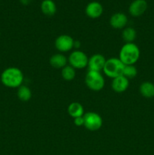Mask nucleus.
<instances>
[{
  "instance_id": "1",
  "label": "nucleus",
  "mask_w": 154,
  "mask_h": 155,
  "mask_svg": "<svg viewBox=\"0 0 154 155\" xmlns=\"http://www.w3.org/2000/svg\"><path fill=\"white\" fill-rule=\"evenodd\" d=\"M24 76L22 71L16 67H9L2 72L1 82L5 86L18 89L23 85Z\"/></svg>"
},
{
  "instance_id": "2",
  "label": "nucleus",
  "mask_w": 154,
  "mask_h": 155,
  "mask_svg": "<svg viewBox=\"0 0 154 155\" xmlns=\"http://www.w3.org/2000/svg\"><path fill=\"white\" fill-rule=\"evenodd\" d=\"M140 51L134 42L125 43L119 51V58L125 65H134L139 60Z\"/></svg>"
},
{
  "instance_id": "3",
  "label": "nucleus",
  "mask_w": 154,
  "mask_h": 155,
  "mask_svg": "<svg viewBox=\"0 0 154 155\" xmlns=\"http://www.w3.org/2000/svg\"><path fill=\"white\" fill-rule=\"evenodd\" d=\"M124 68L125 64L119 58H110L107 59L102 71L107 77L114 79L122 75Z\"/></svg>"
},
{
  "instance_id": "4",
  "label": "nucleus",
  "mask_w": 154,
  "mask_h": 155,
  "mask_svg": "<svg viewBox=\"0 0 154 155\" xmlns=\"http://www.w3.org/2000/svg\"><path fill=\"white\" fill-rule=\"evenodd\" d=\"M85 83L89 89L94 92H99L104 89L105 80L101 72L88 71L85 77Z\"/></svg>"
},
{
  "instance_id": "5",
  "label": "nucleus",
  "mask_w": 154,
  "mask_h": 155,
  "mask_svg": "<svg viewBox=\"0 0 154 155\" xmlns=\"http://www.w3.org/2000/svg\"><path fill=\"white\" fill-rule=\"evenodd\" d=\"M89 58L84 51L81 50H75L69 54L68 57V63L75 69H83L88 67Z\"/></svg>"
},
{
  "instance_id": "6",
  "label": "nucleus",
  "mask_w": 154,
  "mask_h": 155,
  "mask_svg": "<svg viewBox=\"0 0 154 155\" xmlns=\"http://www.w3.org/2000/svg\"><path fill=\"white\" fill-rule=\"evenodd\" d=\"M84 127L90 131H97L103 125V119L99 114L96 112H87L83 115Z\"/></svg>"
},
{
  "instance_id": "7",
  "label": "nucleus",
  "mask_w": 154,
  "mask_h": 155,
  "mask_svg": "<svg viewBox=\"0 0 154 155\" xmlns=\"http://www.w3.org/2000/svg\"><path fill=\"white\" fill-rule=\"evenodd\" d=\"M74 39L69 35L62 34L56 38L54 46L60 53L68 52L74 48Z\"/></svg>"
},
{
  "instance_id": "8",
  "label": "nucleus",
  "mask_w": 154,
  "mask_h": 155,
  "mask_svg": "<svg viewBox=\"0 0 154 155\" xmlns=\"http://www.w3.org/2000/svg\"><path fill=\"white\" fill-rule=\"evenodd\" d=\"M147 7L146 0H134L128 7V12L132 17L137 18L145 13Z\"/></svg>"
},
{
  "instance_id": "9",
  "label": "nucleus",
  "mask_w": 154,
  "mask_h": 155,
  "mask_svg": "<svg viewBox=\"0 0 154 155\" xmlns=\"http://www.w3.org/2000/svg\"><path fill=\"white\" fill-rule=\"evenodd\" d=\"M106 61H107V59L103 54H95L89 58L87 68H88V71L101 72V71H103V69H104Z\"/></svg>"
},
{
  "instance_id": "10",
  "label": "nucleus",
  "mask_w": 154,
  "mask_h": 155,
  "mask_svg": "<svg viewBox=\"0 0 154 155\" xmlns=\"http://www.w3.org/2000/svg\"><path fill=\"white\" fill-rule=\"evenodd\" d=\"M128 17L126 15L122 12H117L115 13L110 17V24L113 28L116 30L124 29L128 24Z\"/></svg>"
},
{
  "instance_id": "11",
  "label": "nucleus",
  "mask_w": 154,
  "mask_h": 155,
  "mask_svg": "<svg viewBox=\"0 0 154 155\" xmlns=\"http://www.w3.org/2000/svg\"><path fill=\"white\" fill-rule=\"evenodd\" d=\"M104 8L102 5L96 1L89 2L85 7V14L88 18L91 19H97L102 15Z\"/></svg>"
},
{
  "instance_id": "12",
  "label": "nucleus",
  "mask_w": 154,
  "mask_h": 155,
  "mask_svg": "<svg viewBox=\"0 0 154 155\" xmlns=\"http://www.w3.org/2000/svg\"><path fill=\"white\" fill-rule=\"evenodd\" d=\"M128 86H129V80L123 75L119 76L112 80V89L117 93H122L125 92L128 89Z\"/></svg>"
},
{
  "instance_id": "13",
  "label": "nucleus",
  "mask_w": 154,
  "mask_h": 155,
  "mask_svg": "<svg viewBox=\"0 0 154 155\" xmlns=\"http://www.w3.org/2000/svg\"><path fill=\"white\" fill-rule=\"evenodd\" d=\"M49 63L51 66L55 69H62L67 65L68 58L62 53H57L50 58Z\"/></svg>"
},
{
  "instance_id": "14",
  "label": "nucleus",
  "mask_w": 154,
  "mask_h": 155,
  "mask_svg": "<svg viewBox=\"0 0 154 155\" xmlns=\"http://www.w3.org/2000/svg\"><path fill=\"white\" fill-rule=\"evenodd\" d=\"M67 112L69 116L73 119L79 117H82L85 114L84 107L81 103L74 101L69 104L67 107Z\"/></svg>"
},
{
  "instance_id": "15",
  "label": "nucleus",
  "mask_w": 154,
  "mask_h": 155,
  "mask_svg": "<svg viewBox=\"0 0 154 155\" xmlns=\"http://www.w3.org/2000/svg\"><path fill=\"white\" fill-rule=\"evenodd\" d=\"M41 11L45 15L51 17L55 15L57 6L53 0H43L41 3Z\"/></svg>"
},
{
  "instance_id": "16",
  "label": "nucleus",
  "mask_w": 154,
  "mask_h": 155,
  "mask_svg": "<svg viewBox=\"0 0 154 155\" xmlns=\"http://www.w3.org/2000/svg\"><path fill=\"white\" fill-rule=\"evenodd\" d=\"M140 95L146 98H152L154 97V83L149 81H145L140 84L139 87Z\"/></svg>"
},
{
  "instance_id": "17",
  "label": "nucleus",
  "mask_w": 154,
  "mask_h": 155,
  "mask_svg": "<svg viewBox=\"0 0 154 155\" xmlns=\"http://www.w3.org/2000/svg\"><path fill=\"white\" fill-rule=\"evenodd\" d=\"M17 96L23 102H27L30 101L32 98V91L30 88L25 85H21L18 88Z\"/></svg>"
},
{
  "instance_id": "18",
  "label": "nucleus",
  "mask_w": 154,
  "mask_h": 155,
  "mask_svg": "<svg viewBox=\"0 0 154 155\" xmlns=\"http://www.w3.org/2000/svg\"><path fill=\"white\" fill-rule=\"evenodd\" d=\"M122 37L125 43L133 42L137 37V32L133 27H125L122 30Z\"/></svg>"
},
{
  "instance_id": "19",
  "label": "nucleus",
  "mask_w": 154,
  "mask_h": 155,
  "mask_svg": "<svg viewBox=\"0 0 154 155\" xmlns=\"http://www.w3.org/2000/svg\"><path fill=\"white\" fill-rule=\"evenodd\" d=\"M76 72L75 68H72L70 65H66L64 68L61 69V76L62 78L66 81H71L75 79Z\"/></svg>"
},
{
  "instance_id": "20",
  "label": "nucleus",
  "mask_w": 154,
  "mask_h": 155,
  "mask_svg": "<svg viewBox=\"0 0 154 155\" xmlns=\"http://www.w3.org/2000/svg\"><path fill=\"white\" fill-rule=\"evenodd\" d=\"M122 75L127 79H134L137 75V69L134 65H125Z\"/></svg>"
},
{
  "instance_id": "21",
  "label": "nucleus",
  "mask_w": 154,
  "mask_h": 155,
  "mask_svg": "<svg viewBox=\"0 0 154 155\" xmlns=\"http://www.w3.org/2000/svg\"><path fill=\"white\" fill-rule=\"evenodd\" d=\"M74 124L76 127H82L84 126V117H79L74 118L73 119Z\"/></svg>"
},
{
  "instance_id": "22",
  "label": "nucleus",
  "mask_w": 154,
  "mask_h": 155,
  "mask_svg": "<svg viewBox=\"0 0 154 155\" xmlns=\"http://www.w3.org/2000/svg\"><path fill=\"white\" fill-rule=\"evenodd\" d=\"M31 1L32 0H20L21 4L24 5H30Z\"/></svg>"
},
{
  "instance_id": "23",
  "label": "nucleus",
  "mask_w": 154,
  "mask_h": 155,
  "mask_svg": "<svg viewBox=\"0 0 154 155\" xmlns=\"http://www.w3.org/2000/svg\"><path fill=\"white\" fill-rule=\"evenodd\" d=\"M80 46H81V42L79 41H74V48H79Z\"/></svg>"
}]
</instances>
